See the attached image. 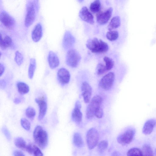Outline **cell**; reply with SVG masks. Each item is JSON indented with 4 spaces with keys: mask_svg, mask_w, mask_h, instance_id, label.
I'll return each instance as SVG.
<instances>
[{
    "mask_svg": "<svg viewBox=\"0 0 156 156\" xmlns=\"http://www.w3.org/2000/svg\"><path fill=\"white\" fill-rule=\"evenodd\" d=\"M81 59V55L77 51L74 49H71L67 53L66 63L71 67L76 68L78 66Z\"/></svg>",
    "mask_w": 156,
    "mask_h": 156,
    "instance_id": "cell-4",
    "label": "cell"
},
{
    "mask_svg": "<svg viewBox=\"0 0 156 156\" xmlns=\"http://www.w3.org/2000/svg\"><path fill=\"white\" fill-rule=\"evenodd\" d=\"M119 36V33L116 30H110L107 32L106 34L107 39L110 41H113L116 40Z\"/></svg>",
    "mask_w": 156,
    "mask_h": 156,
    "instance_id": "cell-30",
    "label": "cell"
},
{
    "mask_svg": "<svg viewBox=\"0 0 156 156\" xmlns=\"http://www.w3.org/2000/svg\"><path fill=\"white\" fill-rule=\"evenodd\" d=\"M14 101L15 103L17 104L21 102V100L19 98H16L14 99Z\"/></svg>",
    "mask_w": 156,
    "mask_h": 156,
    "instance_id": "cell-39",
    "label": "cell"
},
{
    "mask_svg": "<svg viewBox=\"0 0 156 156\" xmlns=\"http://www.w3.org/2000/svg\"><path fill=\"white\" fill-rule=\"evenodd\" d=\"M26 151L29 154L34 156H43V153L40 149L36 145L32 144L27 145Z\"/></svg>",
    "mask_w": 156,
    "mask_h": 156,
    "instance_id": "cell-21",
    "label": "cell"
},
{
    "mask_svg": "<svg viewBox=\"0 0 156 156\" xmlns=\"http://www.w3.org/2000/svg\"><path fill=\"white\" fill-rule=\"evenodd\" d=\"M103 60L105 65L99 63L96 67V73L98 76H101L107 73L113 68L114 65L112 59L108 57L105 56Z\"/></svg>",
    "mask_w": 156,
    "mask_h": 156,
    "instance_id": "cell-5",
    "label": "cell"
},
{
    "mask_svg": "<svg viewBox=\"0 0 156 156\" xmlns=\"http://www.w3.org/2000/svg\"><path fill=\"white\" fill-rule=\"evenodd\" d=\"M156 125V120L154 119H150L145 123L142 132L145 135H149L153 131Z\"/></svg>",
    "mask_w": 156,
    "mask_h": 156,
    "instance_id": "cell-20",
    "label": "cell"
},
{
    "mask_svg": "<svg viewBox=\"0 0 156 156\" xmlns=\"http://www.w3.org/2000/svg\"><path fill=\"white\" fill-rule=\"evenodd\" d=\"M57 76L58 81L62 84H66L69 82L70 75L67 69L63 68L60 69L57 72Z\"/></svg>",
    "mask_w": 156,
    "mask_h": 156,
    "instance_id": "cell-15",
    "label": "cell"
},
{
    "mask_svg": "<svg viewBox=\"0 0 156 156\" xmlns=\"http://www.w3.org/2000/svg\"><path fill=\"white\" fill-rule=\"evenodd\" d=\"M79 16L84 21L92 25L94 24V16L86 6H83L79 12Z\"/></svg>",
    "mask_w": 156,
    "mask_h": 156,
    "instance_id": "cell-12",
    "label": "cell"
},
{
    "mask_svg": "<svg viewBox=\"0 0 156 156\" xmlns=\"http://www.w3.org/2000/svg\"><path fill=\"white\" fill-rule=\"evenodd\" d=\"M36 67V59L34 58H30L28 70V77L30 79H32L33 77Z\"/></svg>",
    "mask_w": 156,
    "mask_h": 156,
    "instance_id": "cell-24",
    "label": "cell"
},
{
    "mask_svg": "<svg viewBox=\"0 0 156 156\" xmlns=\"http://www.w3.org/2000/svg\"><path fill=\"white\" fill-rule=\"evenodd\" d=\"M25 113L28 118L30 119H33L35 115L36 112L33 108L29 107L26 109Z\"/></svg>",
    "mask_w": 156,
    "mask_h": 156,
    "instance_id": "cell-33",
    "label": "cell"
},
{
    "mask_svg": "<svg viewBox=\"0 0 156 156\" xmlns=\"http://www.w3.org/2000/svg\"><path fill=\"white\" fill-rule=\"evenodd\" d=\"M2 130L7 139L9 140H10L11 138V135L8 129L5 127H3Z\"/></svg>",
    "mask_w": 156,
    "mask_h": 156,
    "instance_id": "cell-36",
    "label": "cell"
},
{
    "mask_svg": "<svg viewBox=\"0 0 156 156\" xmlns=\"http://www.w3.org/2000/svg\"><path fill=\"white\" fill-rule=\"evenodd\" d=\"M86 46L92 52L94 53L106 52L109 48L108 45L106 42L97 37L88 40Z\"/></svg>",
    "mask_w": 156,
    "mask_h": 156,
    "instance_id": "cell-1",
    "label": "cell"
},
{
    "mask_svg": "<svg viewBox=\"0 0 156 156\" xmlns=\"http://www.w3.org/2000/svg\"><path fill=\"white\" fill-rule=\"evenodd\" d=\"M82 95L84 102L86 103L89 102L92 92V88L88 83L84 81L81 86Z\"/></svg>",
    "mask_w": 156,
    "mask_h": 156,
    "instance_id": "cell-14",
    "label": "cell"
},
{
    "mask_svg": "<svg viewBox=\"0 0 156 156\" xmlns=\"http://www.w3.org/2000/svg\"><path fill=\"white\" fill-rule=\"evenodd\" d=\"M14 60L18 66H21L23 62V56L18 51H16L15 52Z\"/></svg>",
    "mask_w": 156,
    "mask_h": 156,
    "instance_id": "cell-32",
    "label": "cell"
},
{
    "mask_svg": "<svg viewBox=\"0 0 156 156\" xmlns=\"http://www.w3.org/2000/svg\"><path fill=\"white\" fill-rule=\"evenodd\" d=\"M108 146V141L106 140H102L100 142L98 145V150L100 152L103 151L107 149Z\"/></svg>",
    "mask_w": 156,
    "mask_h": 156,
    "instance_id": "cell-34",
    "label": "cell"
},
{
    "mask_svg": "<svg viewBox=\"0 0 156 156\" xmlns=\"http://www.w3.org/2000/svg\"><path fill=\"white\" fill-rule=\"evenodd\" d=\"M43 34L42 26L40 23L36 24L33 30L31 37L33 41L35 42H38L41 39Z\"/></svg>",
    "mask_w": 156,
    "mask_h": 156,
    "instance_id": "cell-17",
    "label": "cell"
},
{
    "mask_svg": "<svg viewBox=\"0 0 156 156\" xmlns=\"http://www.w3.org/2000/svg\"><path fill=\"white\" fill-rule=\"evenodd\" d=\"M121 22L119 17L116 16L113 17L111 20L107 27L108 30H112L117 29L120 25Z\"/></svg>",
    "mask_w": 156,
    "mask_h": 156,
    "instance_id": "cell-23",
    "label": "cell"
},
{
    "mask_svg": "<svg viewBox=\"0 0 156 156\" xmlns=\"http://www.w3.org/2000/svg\"><path fill=\"white\" fill-rule=\"evenodd\" d=\"M81 107L80 101H77L76 103L75 107L72 114V119L77 123H80L82 121V114L80 110Z\"/></svg>",
    "mask_w": 156,
    "mask_h": 156,
    "instance_id": "cell-16",
    "label": "cell"
},
{
    "mask_svg": "<svg viewBox=\"0 0 156 156\" xmlns=\"http://www.w3.org/2000/svg\"><path fill=\"white\" fill-rule=\"evenodd\" d=\"M35 101L39 107L38 119L40 120L43 119L46 113L47 108V103L44 96L36 98Z\"/></svg>",
    "mask_w": 156,
    "mask_h": 156,
    "instance_id": "cell-13",
    "label": "cell"
},
{
    "mask_svg": "<svg viewBox=\"0 0 156 156\" xmlns=\"http://www.w3.org/2000/svg\"><path fill=\"white\" fill-rule=\"evenodd\" d=\"M73 143L75 146L80 148L83 145V142L80 134L78 132L75 133L73 136Z\"/></svg>",
    "mask_w": 156,
    "mask_h": 156,
    "instance_id": "cell-25",
    "label": "cell"
},
{
    "mask_svg": "<svg viewBox=\"0 0 156 156\" xmlns=\"http://www.w3.org/2000/svg\"><path fill=\"white\" fill-rule=\"evenodd\" d=\"M20 123L23 127L27 130L29 131L30 128V122L26 119L22 118L20 120Z\"/></svg>",
    "mask_w": 156,
    "mask_h": 156,
    "instance_id": "cell-35",
    "label": "cell"
},
{
    "mask_svg": "<svg viewBox=\"0 0 156 156\" xmlns=\"http://www.w3.org/2000/svg\"><path fill=\"white\" fill-rule=\"evenodd\" d=\"M80 3H82L84 1V0H77Z\"/></svg>",
    "mask_w": 156,
    "mask_h": 156,
    "instance_id": "cell-40",
    "label": "cell"
},
{
    "mask_svg": "<svg viewBox=\"0 0 156 156\" xmlns=\"http://www.w3.org/2000/svg\"><path fill=\"white\" fill-rule=\"evenodd\" d=\"M135 133L134 129H128L118 136L117 141L119 143L123 146L129 144L133 140Z\"/></svg>",
    "mask_w": 156,
    "mask_h": 156,
    "instance_id": "cell-8",
    "label": "cell"
},
{
    "mask_svg": "<svg viewBox=\"0 0 156 156\" xmlns=\"http://www.w3.org/2000/svg\"><path fill=\"white\" fill-rule=\"evenodd\" d=\"M155 152H156V150Z\"/></svg>",
    "mask_w": 156,
    "mask_h": 156,
    "instance_id": "cell-41",
    "label": "cell"
},
{
    "mask_svg": "<svg viewBox=\"0 0 156 156\" xmlns=\"http://www.w3.org/2000/svg\"><path fill=\"white\" fill-rule=\"evenodd\" d=\"M17 87L18 92L21 94H26L29 91V86L24 82L18 83L17 84Z\"/></svg>",
    "mask_w": 156,
    "mask_h": 156,
    "instance_id": "cell-26",
    "label": "cell"
},
{
    "mask_svg": "<svg viewBox=\"0 0 156 156\" xmlns=\"http://www.w3.org/2000/svg\"><path fill=\"white\" fill-rule=\"evenodd\" d=\"M101 4L100 0H94L90 5V9L94 13L98 12L100 10Z\"/></svg>",
    "mask_w": 156,
    "mask_h": 156,
    "instance_id": "cell-28",
    "label": "cell"
},
{
    "mask_svg": "<svg viewBox=\"0 0 156 156\" xmlns=\"http://www.w3.org/2000/svg\"><path fill=\"white\" fill-rule=\"evenodd\" d=\"M5 71V67L1 63L0 64V76H1L3 74Z\"/></svg>",
    "mask_w": 156,
    "mask_h": 156,
    "instance_id": "cell-38",
    "label": "cell"
},
{
    "mask_svg": "<svg viewBox=\"0 0 156 156\" xmlns=\"http://www.w3.org/2000/svg\"><path fill=\"white\" fill-rule=\"evenodd\" d=\"M103 99L100 96L97 95L94 97L87 106L86 110V116L88 119H90L95 116L96 112L102 107Z\"/></svg>",
    "mask_w": 156,
    "mask_h": 156,
    "instance_id": "cell-3",
    "label": "cell"
},
{
    "mask_svg": "<svg viewBox=\"0 0 156 156\" xmlns=\"http://www.w3.org/2000/svg\"><path fill=\"white\" fill-rule=\"evenodd\" d=\"M99 139V134L98 130L94 128L90 129L86 135V142L89 150L94 148L97 145Z\"/></svg>",
    "mask_w": 156,
    "mask_h": 156,
    "instance_id": "cell-7",
    "label": "cell"
},
{
    "mask_svg": "<svg viewBox=\"0 0 156 156\" xmlns=\"http://www.w3.org/2000/svg\"><path fill=\"white\" fill-rule=\"evenodd\" d=\"M14 156H24L25 155L22 151L19 150H15L13 152Z\"/></svg>",
    "mask_w": 156,
    "mask_h": 156,
    "instance_id": "cell-37",
    "label": "cell"
},
{
    "mask_svg": "<svg viewBox=\"0 0 156 156\" xmlns=\"http://www.w3.org/2000/svg\"><path fill=\"white\" fill-rule=\"evenodd\" d=\"M127 156H143L141 150L139 148L133 147L131 148L128 151Z\"/></svg>",
    "mask_w": 156,
    "mask_h": 156,
    "instance_id": "cell-31",
    "label": "cell"
},
{
    "mask_svg": "<svg viewBox=\"0 0 156 156\" xmlns=\"http://www.w3.org/2000/svg\"><path fill=\"white\" fill-rule=\"evenodd\" d=\"M12 41L10 37L6 36L3 38L1 34L0 47L2 49L4 50L10 47L12 45Z\"/></svg>",
    "mask_w": 156,
    "mask_h": 156,
    "instance_id": "cell-22",
    "label": "cell"
},
{
    "mask_svg": "<svg viewBox=\"0 0 156 156\" xmlns=\"http://www.w3.org/2000/svg\"><path fill=\"white\" fill-rule=\"evenodd\" d=\"M0 21L5 27L9 29H12L16 24V21L13 18L4 11L0 13Z\"/></svg>",
    "mask_w": 156,
    "mask_h": 156,
    "instance_id": "cell-10",
    "label": "cell"
},
{
    "mask_svg": "<svg viewBox=\"0 0 156 156\" xmlns=\"http://www.w3.org/2000/svg\"><path fill=\"white\" fill-rule=\"evenodd\" d=\"M36 14L35 5L30 2L27 5L25 18L24 24L26 27H28L33 24L35 19Z\"/></svg>",
    "mask_w": 156,
    "mask_h": 156,
    "instance_id": "cell-9",
    "label": "cell"
},
{
    "mask_svg": "<svg viewBox=\"0 0 156 156\" xmlns=\"http://www.w3.org/2000/svg\"><path fill=\"white\" fill-rule=\"evenodd\" d=\"M143 155L153 156L154 153L151 146L148 144H145L143 145L141 149Z\"/></svg>",
    "mask_w": 156,
    "mask_h": 156,
    "instance_id": "cell-29",
    "label": "cell"
},
{
    "mask_svg": "<svg viewBox=\"0 0 156 156\" xmlns=\"http://www.w3.org/2000/svg\"><path fill=\"white\" fill-rule=\"evenodd\" d=\"M74 38L69 31H66L64 35L63 45L64 48L68 49L71 47L74 43Z\"/></svg>",
    "mask_w": 156,
    "mask_h": 156,
    "instance_id": "cell-19",
    "label": "cell"
},
{
    "mask_svg": "<svg viewBox=\"0 0 156 156\" xmlns=\"http://www.w3.org/2000/svg\"><path fill=\"white\" fill-rule=\"evenodd\" d=\"M15 146L18 148L23 151H26L27 145L25 140L21 137H17L14 140Z\"/></svg>",
    "mask_w": 156,
    "mask_h": 156,
    "instance_id": "cell-27",
    "label": "cell"
},
{
    "mask_svg": "<svg viewBox=\"0 0 156 156\" xmlns=\"http://www.w3.org/2000/svg\"><path fill=\"white\" fill-rule=\"evenodd\" d=\"M33 136L35 142L38 146L42 149L45 148L48 143V136L43 127L37 126L34 131Z\"/></svg>",
    "mask_w": 156,
    "mask_h": 156,
    "instance_id": "cell-2",
    "label": "cell"
},
{
    "mask_svg": "<svg viewBox=\"0 0 156 156\" xmlns=\"http://www.w3.org/2000/svg\"><path fill=\"white\" fill-rule=\"evenodd\" d=\"M112 11V8L110 7L104 11L98 13L96 16L97 23L100 25L106 24L110 19Z\"/></svg>",
    "mask_w": 156,
    "mask_h": 156,
    "instance_id": "cell-11",
    "label": "cell"
},
{
    "mask_svg": "<svg viewBox=\"0 0 156 156\" xmlns=\"http://www.w3.org/2000/svg\"><path fill=\"white\" fill-rule=\"evenodd\" d=\"M115 78V74L110 72L105 75L100 80L98 85L103 90L107 91L110 90L113 86Z\"/></svg>",
    "mask_w": 156,
    "mask_h": 156,
    "instance_id": "cell-6",
    "label": "cell"
},
{
    "mask_svg": "<svg viewBox=\"0 0 156 156\" xmlns=\"http://www.w3.org/2000/svg\"><path fill=\"white\" fill-rule=\"evenodd\" d=\"M49 65L51 69L57 68L59 64V58L56 54L52 51L49 52L48 56Z\"/></svg>",
    "mask_w": 156,
    "mask_h": 156,
    "instance_id": "cell-18",
    "label": "cell"
}]
</instances>
